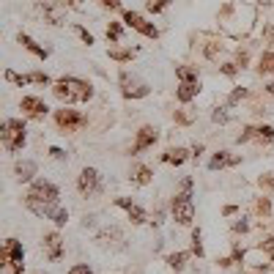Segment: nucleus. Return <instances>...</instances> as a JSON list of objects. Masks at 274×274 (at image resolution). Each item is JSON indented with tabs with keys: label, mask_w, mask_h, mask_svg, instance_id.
Returning a JSON list of instances; mask_svg holds the SVG:
<instances>
[{
	"label": "nucleus",
	"mask_w": 274,
	"mask_h": 274,
	"mask_svg": "<svg viewBox=\"0 0 274 274\" xmlns=\"http://www.w3.org/2000/svg\"><path fill=\"white\" fill-rule=\"evenodd\" d=\"M272 263H274V255H272Z\"/></svg>",
	"instance_id": "obj_55"
},
{
	"label": "nucleus",
	"mask_w": 274,
	"mask_h": 274,
	"mask_svg": "<svg viewBox=\"0 0 274 274\" xmlns=\"http://www.w3.org/2000/svg\"><path fill=\"white\" fill-rule=\"evenodd\" d=\"M20 110L25 113L27 118H33V121H41V118L49 113L47 102H44V99H39V96H25V99L20 102Z\"/></svg>",
	"instance_id": "obj_9"
},
{
	"label": "nucleus",
	"mask_w": 274,
	"mask_h": 274,
	"mask_svg": "<svg viewBox=\"0 0 274 274\" xmlns=\"http://www.w3.org/2000/svg\"><path fill=\"white\" fill-rule=\"evenodd\" d=\"M44 250H47V258L49 260H61L63 255V239L58 233H47L44 236Z\"/></svg>",
	"instance_id": "obj_11"
},
{
	"label": "nucleus",
	"mask_w": 274,
	"mask_h": 274,
	"mask_svg": "<svg viewBox=\"0 0 274 274\" xmlns=\"http://www.w3.org/2000/svg\"><path fill=\"white\" fill-rule=\"evenodd\" d=\"M77 189H80L82 198H93V195H99V192H102V181H99V173H96L93 167H85V170L80 173Z\"/></svg>",
	"instance_id": "obj_7"
},
{
	"label": "nucleus",
	"mask_w": 274,
	"mask_h": 274,
	"mask_svg": "<svg viewBox=\"0 0 274 274\" xmlns=\"http://www.w3.org/2000/svg\"><path fill=\"white\" fill-rule=\"evenodd\" d=\"M186 258H189V252H173V255H167V263H170V269L181 272L186 266Z\"/></svg>",
	"instance_id": "obj_23"
},
{
	"label": "nucleus",
	"mask_w": 274,
	"mask_h": 274,
	"mask_svg": "<svg viewBox=\"0 0 274 274\" xmlns=\"http://www.w3.org/2000/svg\"><path fill=\"white\" fill-rule=\"evenodd\" d=\"M247 63H250V52L239 47V49H236V66H239V68H244Z\"/></svg>",
	"instance_id": "obj_36"
},
{
	"label": "nucleus",
	"mask_w": 274,
	"mask_h": 274,
	"mask_svg": "<svg viewBox=\"0 0 274 274\" xmlns=\"http://www.w3.org/2000/svg\"><path fill=\"white\" fill-rule=\"evenodd\" d=\"M115 206H118V208H123V211H129L135 203H132V198H115Z\"/></svg>",
	"instance_id": "obj_43"
},
{
	"label": "nucleus",
	"mask_w": 274,
	"mask_h": 274,
	"mask_svg": "<svg viewBox=\"0 0 274 274\" xmlns=\"http://www.w3.org/2000/svg\"><path fill=\"white\" fill-rule=\"evenodd\" d=\"M66 274H91V266L88 263H77V266H71Z\"/></svg>",
	"instance_id": "obj_40"
},
{
	"label": "nucleus",
	"mask_w": 274,
	"mask_h": 274,
	"mask_svg": "<svg viewBox=\"0 0 274 274\" xmlns=\"http://www.w3.org/2000/svg\"><path fill=\"white\" fill-rule=\"evenodd\" d=\"M263 33H266L269 41H274V27H272V25H263Z\"/></svg>",
	"instance_id": "obj_49"
},
{
	"label": "nucleus",
	"mask_w": 274,
	"mask_h": 274,
	"mask_svg": "<svg viewBox=\"0 0 274 274\" xmlns=\"http://www.w3.org/2000/svg\"><path fill=\"white\" fill-rule=\"evenodd\" d=\"M222 44H219L217 39H208V44H203V55L208 58V61H219V55H222Z\"/></svg>",
	"instance_id": "obj_19"
},
{
	"label": "nucleus",
	"mask_w": 274,
	"mask_h": 274,
	"mask_svg": "<svg viewBox=\"0 0 274 274\" xmlns=\"http://www.w3.org/2000/svg\"><path fill=\"white\" fill-rule=\"evenodd\" d=\"M49 157L52 159H66V151L58 148V145H52V148H49Z\"/></svg>",
	"instance_id": "obj_46"
},
{
	"label": "nucleus",
	"mask_w": 274,
	"mask_h": 274,
	"mask_svg": "<svg viewBox=\"0 0 274 274\" xmlns=\"http://www.w3.org/2000/svg\"><path fill=\"white\" fill-rule=\"evenodd\" d=\"M222 214H225V217H233V214H236V206H225V208H222Z\"/></svg>",
	"instance_id": "obj_50"
},
{
	"label": "nucleus",
	"mask_w": 274,
	"mask_h": 274,
	"mask_svg": "<svg viewBox=\"0 0 274 274\" xmlns=\"http://www.w3.org/2000/svg\"><path fill=\"white\" fill-rule=\"evenodd\" d=\"M151 178H154V173H151V167H145V164H140L135 170V176H132V181L135 184H140V186H145V184H151Z\"/></svg>",
	"instance_id": "obj_21"
},
{
	"label": "nucleus",
	"mask_w": 274,
	"mask_h": 274,
	"mask_svg": "<svg viewBox=\"0 0 274 274\" xmlns=\"http://www.w3.org/2000/svg\"><path fill=\"white\" fill-rule=\"evenodd\" d=\"M74 30H77V36L82 39V44H88V47L93 44V36H91V33H88V30H85L82 25H74Z\"/></svg>",
	"instance_id": "obj_37"
},
{
	"label": "nucleus",
	"mask_w": 274,
	"mask_h": 274,
	"mask_svg": "<svg viewBox=\"0 0 274 274\" xmlns=\"http://www.w3.org/2000/svg\"><path fill=\"white\" fill-rule=\"evenodd\" d=\"M58 198H61L58 186H55L52 181H44V178H39V181H33V184H30V189H27L25 206L36 214V217H52L55 208H58Z\"/></svg>",
	"instance_id": "obj_1"
},
{
	"label": "nucleus",
	"mask_w": 274,
	"mask_h": 274,
	"mask_svg": "<svg viewBox=\"0 0 274 274\" xmlns=\"http://www.w3.org/2000/svg\"><path fill=\"white\" fill-rule=\"evenodd\" d=\"M255 211H258L260 217H269V214H272V200H269V198H258V200H255Z\"/></svg>",
	"instance_id": "obj_28"
},
{
	"label": "nucleus",
	"mask_w": 274,
	"mask_h": 274,
	"mask_svg": "<svg viewBox=\"0 0 274 274\" xmlns=\"http://www.w3.org/2000/svg\"><path fill=\"white\" fill-rule=\"evenodd\" d=\"M170 3H173V0H145V8H148L151 14H162Z\"/></svg>",
	"instance_id": "obj_25"
},
{
	"label": "nucleus",
	"mask_w": 274,
	"mask_h": 274,
	"mask_svg": "<svg viewBox=\"0 0 274 274\" xmlns=\"http://www.w3.org/2000/svg\"><path fill=\"white\" fill-rule=\"evenodd\" d=\"M258 140H260V143H272V140H274V129L269 126V123H266V126H258Z\"/></svg>",
	"instance_id": "obj_35"
},
{
	"label": "nucleus",
	"mask_w": 274,
	"mask_h": 274,
	"mask_svg": "<svg viewBox=\"0 0 274 274\" xmlns=\"http://www.w3.org/2000/svg\"><path fill=\"white\" fill-rule=\"evenodd\" d=\"M123 22H126L132 30L148 36V39H159V27L154 25V22H145L143 14H137V11H123Z\"/></svg>",
	"instance_id": "obj_6"
},
{
	"label": "nucleus",
	"mask_w": 274,
	"mask_h": 274,
	"mask_svg": "<svg viewBox=\"0 0 274 274\" xmlns=\"http://www.w3.org/2000/svg\"><path fill=\"white\" fill-rule=\"evenodd\" d=\"M266 91H269V93L274 96V82H269V85H266Z\"/></svg>",
	"instance_id": "obj_54"
},
{
	"label": "nucleus",
	"mask_w": 274,
	"mask_h": 274,
	"mask_svg": "<svg viewBox=\"0 0 274 274\" xmlns=\"http://www.w3.org/2000/svg\"><path fill=\"white\" fill-rule=\"evenodd\" d=\"M27 77H30V82H39V85H55V82L49 80L47 71H30Z\"/></svg>",
	"instance_id": "obj_31"
},
{
	"label": "nucleus",
	"mask_w": 274,
	"mask_h": 274,
	"mask_svg": "<svg viewBox=\"0 0 274 274\" xmlns=\"http://www.w3.org/2000/svg\"><path fill=\"white\" fill-rule=\"evenodd\" d=\"M260 250H266L269 255H274V236H269V239L263 241V244H260Z\"/></svg>",
	"instance_id": "obj_47"
},
{
	"label": "nucleus",
	"mask_w": 274,
	"mask_h": 274,
	"mask_svg": "<svg viewBox=\"0 0 274 274\" xmlns=\"http://www.w3.org/2000/svg\"><path fill=\"white\" fill-rule=\"evenodd\" d=\"M219 71L225 77H236L239 74V66H236V63H225V66H219Z\"/></svg>",
	"instance_id": "obj_39"
},
{
	"label": "nucleus",
	"mask_w": 274,
	"mask_h": 274,
	"mask_svg": "<svg viewBox=\"0 0 274 274\" xmlns=\"http://www.w3.org/2000/svg\"><path fill=\"white\" fill-rule=\"evenodd\" d=\"M99 3H102L104 8H110V11H118V8H121V0H99Z\"/></svg>",
	"instance_id": "obj_45"
},
{
	"label": "nucleus",
	"mask_w": 274,
	"mask_h": 274,
	"mask_svg": "<svg viewBox=\"0 0 274 274\" xmlns=\"http://www.w3.org/2000/svg\"><path fill=\"white\" fill-rule=\"evenodd\" d=\"M255 137H258V126H244L236 140H239V143H250V140H255Z\"/></svg>",
	"instance_id": "obj_29"
},
{
	"label": "nucleus",
	"mask_w": 274,
	"mask_h": 274,
	"mask_svg": "<svg viewBox=\"0 0 274 274\" xmlns=\"http://www.w3.org/2000/svg\"><path fill=\"white\" fill-rule=\"evenodd\" d=\"M198 93H200V82H181V85L176 88V99L178 102H184V104L192 102Z\"/></svg>",
	"instance_id": "obj_13"
},
{
	"label": "nucleus",
	"mask_w": 274,
	"mask_h": 274,
	"mask_svg": "<svg viewBox=\"0 0 274 274\" xmlns=\"http://www.w3.org/2000/svg\"><path fill=\"white\" fill-rule=\"evenodd\" d=\"M17 41H20V44L27 49V52H33L36 58H41V61H47V58H49V49H44L41 44H36V41L30 39L27 33H20V36H17Z\"/></svg>",
	"instance_id": "obj_12"
},
{
	"label": "nucleus",
	"mask_w": 274,
	"mask_h": 274,
	"mask_svg": "<svg viewBox=\"0 0 274 274\" xmlns=\"http://www.w3.org/2000/svg\"><path fill=\"white\" fill-rule=\"evenodd\" d=\"M189 157H192V151H186V148H167V151L162 154V162L176 164V167H178V164H184Z\"/></svg>",
	"instance_id": "obj_15"
},
{
	"label": "nucleus",
	"mask_w": 274,
	"mask_h": 274,
	"mask_svg": "<svg viewBox=\"0 0 274 274\" xmlns=\"http://www.w3.org/2000/svg\"><path fill=\"white\" fill-rule=\"evenodd\" d=\"M55 123H58V129L66 135V132H77L85 123V118L77 113V110H68V107H63V110H55Z\"/></svg>",
	"instance_id": "obj_8"
},
{
	"label": "nucleus",
	"mask_w": 274,
	"mask_h": 274,
	"mask_svg": "<svg viewBox=\"0 0 274 274\" xmlns=\"http://www.w3.org/2000/svg\"><path fill=\"white\" fill-rule=\"evenodd\" d=\"M241 99H247V88H233L230 96H228V104H230V107H236Z\"/></svg>",
	"instance_id": "obj_32"
},
{
	"label": "nucleus",
	"mask_w": 274,
	"mask_h": 274,
	"mask_svg": "<svg viewBox=\"0 0 274 274\" xmlns=\"http://www.w3.org/2000/svg\"><path fill=\"white\" fill-rule=\"evenodd\" d=\"M173 219L178 225H192L195 219V203H192V192L184 189L173 198Z\"/></svg>",
	"instance_id": "obj_5"
},
{
	"label": "nucleus",
	"mask_w": 274,
	"mask_h": 274,
	"mask_svg": "<svg viewBox=\"0 0 274 274\" xmlns=\"http://www.w3.org/2000/svg\"><path fill=\"white\" fill-rule=\"evenodd\" d=\"M233 230H236V233H247V230H250V222H247V219H236V222H233Z\"/></svg>",
	"instance_id": "obj_42"
},
{
	"label": "nucleus",
	"mask_w": 274,
	"mask_h": 274,
	"mask_svg": "<svg viewBox=\"0 0 274 274\" xmlns=\"http://www.w3.org/2000/svg\"><path fill=\"white\" fill-rule=\"evenodd\" d=\"M41 11H44L47 22H52V25H63V17L58 14V8H55L52 0H41Z\"/></svg>",
	"instance_id": "obj_16"
},
{
	"label": "nucleus",
	"mask_w": 274,
	"mask_h": 274,
	"mask_svg": "<svg viewBox=\"0 0 274 274\" xmlns=\"http://www.w3.org/2000/svg\"><path fill=\"white\" fill-rule=\"evenodd\" d=\"M192 184H195L192 178H184V181H181V189H189V192H192Z\"/></svg>",
	"instance_id": "obj_51"
},
{
	"label": "nucleus",
	"mask_w": 274,
	"mask_h": 274,
	"mask_svg": "<svg viewBox=\"0 0 274 274\" xmlns=\"http://www.w3.org/2000/svg\"><path fill=\"white\" fill-rule=\"evenodd\" d=\"M118 82H121L123 99H145V96L151 93L148 82H143L137 74H129V71H121V74H118Z\"/></svg>",
	"instance_id": "obj_4"
},
{
	"label": "nucleus",
	"mask_w": 274,
	"mask_h": 274,
	"mask_svg": "<svg viewBox=\"0 0 274 274\" xmlns=\"http://www.w3.org/2000/svg\"><path fill=\"white\" fill-rule=\"evenodd\" d=\"M52 222H55V225H58V228H63V225H66V222H68V211H66V208H61V206H58V208H55V214H52Z\"/></svg>",
	"instance_id": "obj_34"
},
{
	"label": "nucleus",
	"mask_w": 274,
	"mask_h": 274,
	"mask_svg": "<svg viewBox=\"0 0 274 274\" xmlns=\"http://www.w3.org/2000/svg\"><path fill=\"white\" fill-rule=\"evenodd\" d=\"M121 36H123V25L121 22H110L107 25V39L110 41H121Z\"/></svg>",
	"instance_id": "obj_27"
},
{
	"label": "nucleus",
	"mask_w": 274,
	"mask_h": 274,
	"mask_svg": "<svg viewBox=\"0 0 274 274\" xmlns=\"http://www.w3.org/2000/svg\"><path fill=\"white\" fill-rule=\"evenodd\" d=\"M192 255L203 258V244H200V228H198V230H192Z\"/></svg>",
	"instance_id": "obj_33"
},
{
	"label": "nucleus",
	"mask_w": 274,
	"mask_h": 274,
	"mask_svg": "<svg viewBox=\"0 0 274 274\" xmlns=\"http://www.w3.org/2000/svg\"><path fill=\"white\" fill-rule=\"evenodd\" d=\"M25 263H0V274H22Z\"/></svg>",
	"instance_id": "obj_30"
},
{
	"label": "nucleus",
	"mask_w": 274,
	"mask_h": 274,
	"mask_svg": "<svg viewBox=\"0 0 274 274\" xmlns=\"http://www.w3.org/2000/svg\"><path fill=\"white\" fill-rule=\"evenodd\" d=\"M52 93L58 96L63 104L88 102V99H93V85L80 80V77H61V80H55Z\"/></svg>",
	"instance_id": "obj_2"
},
{
	"label": "nucleus",
	"mask_w": 274,
	"mask_h": 274,
	"mask_svg": "<svg viewBox=\"0 0 274 274\" xmlns=\"http://www.w3.org/2000/svg\"><path fill=\"white\" fill-rule=\"evenodd\" d=\"M157 140H159V132L154 129V126H140V132H137V140H135V145H132V154H140V151L151 148Z\"/></svg>",
	"instance_id": "obj_10"
},
{
	"label": "nucleus",
	"mask_w": 274,
	"mask_h": 274,
	"mask_svg": "<svg viewBox=\"0 0 274 274\" xmlns=\"http://www.w3.org/2000/svg\"><path fill=\"white\" fill-rule=\"evenodd\" d=\"M107 55L113 58V61H118V63H129L132 58L137 55V49H118V47H110Z\"/></svg>",
	"instance_id": "obj_17"
},
{
	"label": "nucleus",
	"mask_w": 274,
	"mask_h": 274,
	"mask_svg": "<svg viewBox=\"0 0 274 274\" xmlns=\"http://www.w3.org/2000/svg\"><path fill=\"white\" fill-rule=\"evenodd\" d=\"M126 214H129L132 225H143L145 219H148V214H145L143 208H140V206H132V208H129V211H126Z\"/></svg>",
	"instance_id": "obj_24"
},
{
	"label": "nucleus",
	"mask_w": 274,
	"mask_h": 274,
	"mask_svg": "<svg viewBox=\"0 0 274 274\" xmlns=\"http://www.w3.org/2000/svg\"><path fill=\"white\" fill-rule=\"evenodd\" d=\"M211 118H214V123H228V118H230V115H228L225 110H214Z\"/></svg>",
	"instance_id": "obj_41"
},
{
	"label": "nucleus",
	"mask_w": 274,
	"mask_h": 274,
	"mask_svg": "<svg viewBox=\"0 0 274 274\" xmlns=\"http://www.w3.org/2000/svg\"><path fill=\"white\" fill-rule=\"evenodd\" d=\"M258 71H260V74H274V49H269V52L260 55Z\"/></svg>",
	"instance_id": "obj_18"
},
{
	"label": "nucleus",
	"mask_w": 274,
	"mask_h": 274,
	"mask_svg": "<svg viewBox=\"0 0 274 274\" xmlns=\"http://www.w3.org/2000/svg\"><path fill=\"white\" fill-rule=\"evenodd\" d=\"M219 266H222V269H228V266H233V258H222V260H219Z\"/></svg>",
	"instance_id": "obj_52"
},
{
	"label": "nucleus",
	"mask_w": 274,
	"mask_h": 274,
	"mask_svg": "<svg viewBox=\"0 0 274 274\" xmlns=\"http://www.w3.org/2000/svg\"><path fill=\"white\" fill-rule=\"evenodd\" d=\"M82 225H85V228H96V214H85Z\"/></svg>",
	"instance_id": "obj_48"
},
{
	"label": "nucleus",
	"mask_w": 274,
	"mask_h": 274,
	"mask_svg": "<svg viewBox=\"0 0 274 274\" xmlns=\"http://www.w3.org/2000/svg\"><path fill=\"white\" fill-rule=\"evenodd\" d=\"M173 118H176V123H192V115L189 113H184V110H176V113H173Z\"/></svg>",
	"instance_id": "obj_38"
},
{
	"label": "nucleus",
	"mask_w": 274,
	"mask_h": 274,
	"mask_svg": "<svg viewBox=\"0 0 274 274\" xmlns=\"http://www.w3.org/2000/svg\"><path fill=\"white\" fill-rule=\"evenodd\" d=\"M0 140H3L6 151L17 154V151L25 145V121H20V118H6V121L0 123Z\"/></svg>",
	"instance_id": "obj_3"
},
{
	"label": "nucleus",
	"mask_w": 274,
	"mask_h": 274,
	"mask_svg": "<svg viewBox=\"0 0 274 274\" xmlns=\"http://www.w3.org/2000/svg\"><path fill=\"white\" fill-rule=\"evenodd\" d=\"M225 164H230V157H228V151H217L208 162V170H222Z\"/></svg>",
	"instance_id": "obj_22"
},
{
	"label": "nucleus",
	"mask_w": 274,
	"mask_h": 274,
	"mask_svg": "<svg viewBox=\"0 0 274 274\" xmlns=\"http://www.w3.org/2000/svg\"><path fill=\"white\" fill-rule=\"evenodd\" d=\"M260 186H266V189H274V173H269V176H260Z\"/></svg>",
	"instance_id": "obj_44"
},
{
	"label": "nucleus",
	"mask_w": 274,
	"mask_h": 274,
	"mask_svg": "<svg viewBox=\"0 0 274 274\" xmlns=\"http://www.w3.org/2000/svg\"><path fill=\"white\" fill-rule=\"evenodd\" d=\"M6 80L8 82H14V85H27V82H30V77L27 74H17V71H14V68H6Z\"/></svg>",
	"instance_id": "obj_26"
},
{
	"label": "nucleus",
	"mask_w": 274,
	"mask_h": 274,
	"mask_svg": "<svg viewBox=\"0 0 274 274\" xmlns=\"http://www.w3.org/2000/svg\"><path fill=\"white\" fill-rule=\"evenodd\" d=\"M63 3H68V6H80V0H63Z\"/></svg>",
	"instance_id": "obj_53"
},
{
	"label": "nucleus",
	"mask_w": 274,
	"mask_h": 274,
	"mask_svg": "<svg viewBox=\"0 0 274 274\" xmlns=\"http://www.w3.org/2000/svg\"><path fill=\"white\" fill-rule=\"evenodd\" d=\"M176 77H178V82H200L198 71L189 66H176Z\"/></svg>",
	"instance_id": "obj_20"
},
{
	"label": "nucleus",
	"mask_w": 274,
	"mask_h": 274,
	"mask_svg": "<svg viewBox=\"0 0 274 274\" xmlns=\"http://www.w3.org/2000/svg\"><path fill=\"white\" fill-rule=\"evenodd\" d=\"M14 176H17V181H30V178L36 176V162L33 159H22V162L14 164Z\"/></svg>",
	"instance_id": "obj_14"
}]
</instances>
